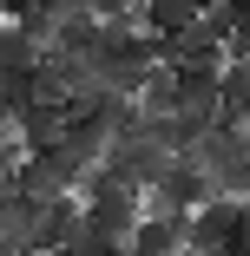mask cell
I'll return each instance as SVG.
<instances>
[{"label":"cell","mask_w":250,"mask_h":256,"mask_svg":"<svg viewBox=\"0 0 250 256\" xmlns=\"http://www.w3.org/2000/svg\"><path fill=\"white\" fill-rule=\"evenodd\" d=\"M79 204H86V230L106 236V243H132V230H138V217H145V197H138L132 184H119L106 164L79 178Z\"/></svg>","instance_id":"cell-1"},{"label":"cell","mask_w":250,"mask_h":256,"mask_svg":"<svg viewBox=\"0 0 250 256\" xmlns=\"http://www.w3.org/2000/svg\"><path fill=\"white\" fill-rule=\"evenodd\" d=\"M79 164H73V151L60 144V151H40V158H20L14 164V197H27V204H60V197H73L79 190Z\"/></svg>","instance_id":"cell-2"},{"label":"cell","mask_w":250,"mask_h":256,"mask_svg":"<svg viewBox=\"0 0 250 256\" xmlns=\"http://www.w3.org/2000/svg\"><path fill=\"white\" fill-rule=\"evenodd\" d=\"M211 197H217V190H211V178L197 171L191 158H171V171H165L152 190H145V204H152L158 217H197Z\"/></svg>","instance_id":"cell-3"},{"label":"cell","mask_w":250,"mask_h":256,"mask_svg":"<svg viewBox=\"0 0 250 256\" xmlns=\"http://www.w3.org/2000/svg\"><path fill=\"white\" fill-rule=\"evenodd\" d=\"M106 171H112L119 184H132V190L145 197V190H152V184H158V178L171 171V158H165V151H158L152 138L138 132V138H119V144L106 151Z\"/></svg>","instance_id":"cell-4"},{"label":"cell","mask_w":250,"mask_h":256,"mask_svg":"<svg viewBox=\"0 0 250 256\" xmlns=\"http://www.w3.org/2000/svg\"><path fill=\"white\" fill-rule=\"evenodd\" d=\"M86 236V204L60 197V204H40V230H33V256H60Z\"/></svg>","instance_id":"cell-5"},{"label":"cell","mask_w":250,"mask_h":256,"mask_svg":"<svg viewBox=\"0 0 250 256\" xmlns=\"http://www.w3.org/2000/svg\"><path fill=\"white\" fill-rule=\"evenodd\" d=\"M178 250H191V217H158V210H145L125 243V256H178Z\"/></svg>","instance_id":"cell-6"},{"label":"cell","mask_w":250,"mask_h":256,"mask_svg":"<svg viewBox=\"0 0 250 256\" xmlns=\"http://www.w3.org/2000/svg\"><path fill=\"white\" fill-rule=\"evenodd\" d=\"M230 230H237V197H211L191 217V256H230Z\"/></svg>","instance_id":"cell-7"},{"label":"cell","mask_w":250,"mask_h":256,"mask_svg":"<svg viewBox=\"0 0 250 256\" xmlns=\"http://www.w3.org/2000/svg\"><path fill=\"white\" fill-rule=\"evenodd\" d=\"M66 138V106H53V98H40V106L20 112V158H40V151H60Z\"/></svg>","instance_id":"cell-8"},{"label":"cell","mask_w":250,"mask_h":256,"mask_svg":"<svg viewBox=\"0 0 250 256\" xmlns=\"http://www.w3.org/2000/svg\"><path fill=\"white\" fill-rule=\"evenodd\" d=\"M204 20V0H145V33L152 40H184Z\"/></svg>","instance_id":"cell-9"},{"label":"cell","mask_w":250,"mask_h":256,"mask_svg":"<svg viewBox=\"0 0 250 256\" xmlns=\"http://www.w3.org/2000/svg\"><path fill=\"white\" fill-rule=\"evenodd\" d=\"M217 98H224L217 125H224V132H250V60H230V66H224Z\"/></svg>","instance_id":"cell-10"},{"label":"cell","mask_w":250,"mask_h":256,"mask_svg":"<svg viewBox=\"0 0 250 256\" xmlns=\"http://www.w3.org/2000/svg\"><path fill=\"white\" fill-rule=\"evenodd\" d=\"M40 53H46V46H40V40H27L14 20L0 26V72H40Z\"/></svg>","instance_id":"cell-11"},{"label":"cell","mask_w":250,"mask_h":256,"mask_svg":"<svg viewBox=\"0 0 250 256\" xmlns=\"http://www.w3.org/2000/svg\"><path fill=\"white\" fill-rule=\"evenodd\" d=\"M99 40H106V26L86 14V20H66V26L53 33V53H66V60H92V53H99Z\"/></svg>","instance_id":"cell-12"},{"label":"cell","mask_w":250,"mask_h":256,"mask_svg":"<svg viewBox=\"0 0 250 256\" xmlns=\"http://www.w3.org/2000/svg\"><path fill=\"white\" fill-rule=\"evenodd\" d=\"M27 7H40L46 20L66 26V20H86V14H92V0H27Z\"/></svg>","instance_id":"cell-13"},{"label":"cell","mask_w":250,"mask_h":256,"mask_svg":"<svg viewBox=\"0 0 250 256\" xmlns=\"http://www.w3.org/2000/svg\"><path fill=\"white\" fill-rule=\"evenodd\" d=\"M230 256H250V204H237V230H230Z\"/></svg>","instance_id":"cell-14"},{"label":"cell","mask_w":250,"mask_h":256,"mask_svg":"<svg viewBox=\"0 0 250 256\" xmlns=\"http://www.w3.org/2000/svg\"><path fill=\"white\" fill-rule=\"evenodd\" d=\"M14 164H20V144H7V138H0V190L14 184Z\"/></svg>","instance_id":"cell-15"},{"label":"cell","mask_w":250,"mask_h":256,"mask_svg":"<svg viewBox=\"0 0 250 256\" xmlns=\"http://www.w3.org/2000/svg\"><path fill=\"white\" fill-rule=\"evenodd\" d=\"M237 14H243V33H250V0H237Z\"/></svg>","instance_id":"cell-16"}]
</instances>
